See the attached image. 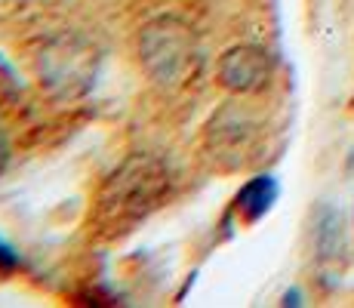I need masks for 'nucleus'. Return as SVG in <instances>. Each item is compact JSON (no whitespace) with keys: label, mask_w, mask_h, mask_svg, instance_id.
<instances>
[{"label":"nucleus","mask_w":354,"mask_h":308,"mask_svg":"<svg viewBox=\"0 0 354 308\" xmlns=\"http://www.w3.org/2000/svg\"><path fill=\"white\" fill-rule=\"evenodd\" d=\"M169 167L154 154H127L102 182L93 225L105 237L129 235L169 197Z\"/></svg>","instance_id":"nucleus-1"},{"label":"nucleus","mask_w":354,"mask_h":308,"mask_svg":"<svg viewBox=\"0 0 354 308\" xmlns=\"http://www.w3.org/2000/svg\"><path fill=\"white\" fill-rule=\"evenodd\" d=\"M139 65L160 90H182L203 65L201 40L185 19L158 16L139 31Z\"/></svg>","instance_id":"nucleus-2"},{"label":"nucleus","mask_w":354,"mask_h":308,"mask_svg":"<svg viewBox=\"0 0 354 308\" xmlns=\"http://www.w3.org/2000/svg\"><path fill=\"white\" fill-rule=\"evenodd\" d=\"M99 46L80 31H62L50 37L37 53V78L56 99H80L96 87Z\"/></svg>","instance_id":"nucleus-3"},{"label":"nucleus","mask_w":354,"mask_h":308,"mask_svg":"<svg viewBox=\"0 0 354 308\" xmlns=\"http://www.w3.org/2000/svg\"><path fill=\"white\" fill-rule=\"evenodd\" d=\"M274 74V59L265 46L259 44H237L222 53L216 65V80L234 96H250L268 87Z\"/></svg>","instance_id":"nucleus-4"},{"label":"nucleus","mask_w":354,"mask_h":308,"mask_svg":"<svg viewBox=\"0 0 354 308\" xmlns=\"http://www.w3.org/2000/svg\"><path fill=\"white\" fill-rule=\"evenodd\" d=\"M281 185L271 173H259L247 185H241V191L234 194V213L243 219V225H256L259 219L271 213V207L277 203Z\"/></svg>","instance_id":"nucleus-5"},{"label":"nucleus","mask_w":354,"mask_h":308,"mask_svg":"<svg viewBox=\"0 0 354 308\" xmlns=\"http://www.w3.org/2000/svg\"><path fill=\"white\" fill-rule=\"evenodd\" d=\"M315 253L321 262H339L348 250V235H345V216L336 207H321L315 216Z\"/></svg>","instance_id":"nucleus-6"},{"label":"nucleus","mask_w":354,"mask_h":308,"mask_svg":"<svg viewBox=\"0 0 354 308\" xmlns=\"http://www.w3.org/2000/svg\"><path fill=\"white\" fill-rule=\"evenodd\" d=\"M22 269H25L22 253L6 241V237H0V278H12L16 271H22Z\"/></svg>","instance_id":"nucleus-7"},{"label":"nucleus","mask_w":354,"mask_h":308,"mask_svg":"<svg viewBox=\"0 0 354 308\" xmlns=\"http://www.w3.org/2000/svg\"><path fill=\"white\" fill-rule=\"evenodd\" d=\"M16 93H19L16 71L10 68V62L0 56V108H3L10 99H16Z\"/></svg>","instance_id":"nucleus-8"},{"label":"nucleus","mask_w":354,"mask_h":308,"mask_svg":"<svg viewBox=\"0 0 354 308\" xmlns=\"http://www.w3.org/2000/svg\"><path fill=\"white\" fill-rule=\"evenodd\" d=\"M10 161H12V145H10V136H6L3 127H0V176L6 173Z\"/></svg>","instance_id":"nucleus-9"},{"label":"nucleus","mask_w":354,"mask_h":308,"mask_svg":"<svg viewBox=\"0 0 354 308\" xmlns=\"http://www.w3.org/2000/svg\"><path fill=\"white\" fill-rule=\"evenodd\" d=\"M283 305H302V293H299V290H287V293H283Z\"/></svg>","instance_id":"nucleus-10"}]
</instances>
